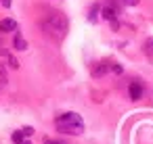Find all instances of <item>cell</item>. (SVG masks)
<instances>
[{
    "mask_svg": "<svg viewBox=\"0 0 153 144\" xmlns=\"http://www.w3.org/2000/svg\"><path fill=\"white\" fill-rule=\"evenodd\" d=\"M44 144H63V142H57V140H46Z\"/></svg>",
    "mask_w": 153,
    "mask_h": 144,
    "instance_id": "cell-14",
    "label": "cell"
},
{
    "mask_svg": "<svg viewBox=\"0 0 153 144\" xmlns=\"http://www.w3.org/2000/svg\"><path fill=\"white\" fill-rule=\"evenodd\" d=\"M40 25H42V32H44L51 40H55V42L65 40L67 29H69L67 17H65L63 13H59V11H51V13H46Z\"/></svg>",
    "mask_w": 153,
    "mask_h": 144,
    "instance_id": "cell-1",
    "label": "cell"
},
{
    "mask_svg": "<svg viewBox=\"0 0 153 144\" xmlns=\"http://www.w3.org/2000/svg\"><path fill=\"white\" fill-rule=\"evenodd\" d=\"M13 46H15L17 50H25V48H27V42L21 38V34H19V32H15V42H13Z\"/></svg>",
    "mask_w": 153,
    "mask_h": 144,
    "instance_id": "cell-7",
    "label": "cell"
},
{
    "mask_svg": "<svg viewBox=\"0 0 153 144\" xmlns=\"http://www.w3.org/2000/svg\"><path fill=\"white\" fill-rule=\"evenodd\" d=\"M107 71L122 73V67H120L117 63H111V61H101V63H97V67L92 69V75H94V77H101V75H105Z\"/></svg>",
    "mask_w": 153,
    "mask_h": 144,
    "instance_id": "cell-3",
    "label": "cell"
},
{
    "mask_svg": "<svg viewBox=\"0 0 153 144\" xmlns=\"http://www.w3.org/2000/svg\"><path fill=\"white\" fill-rule=\"evenodd\" d=\"M21 144H30V142H21Z\"/></svg>",
    "mask_w": 153,
    "mask_h": 144,
    "instance_id": "cell-15",
    "label": "cell"
},
{
    "mask_svg": "<svg viewBox=\"0 0 153 144\" xmlns=\"http://www.w3.org/2000/svg\"><path fill=\"white\" fill-rule=\"evenodd\" d=\"M145 54L153 59V40H147L145 42Z\"/></svg>",
    "mask_w": 153,
    "mask_h": 144,
    "instance_id": "cell-10",
    "label": "cell"
},
{
    "mask_svg": "<svg viewBox=\"0 0 153 144\" xmlns=\"http://www.w3.org/2000/svg\"><path fill=\"white\" fill-rule=\"evenodd\" d=\"M140 2V0H122V4H126V7H136Z\"/></svg>",
    "mask_w": 153,
    "mask_h": 144,
    "instance_id": "cell-11",
    "label": "cell"
},
{
    "mask_svg": "<svg viewBox=\"0 0 153 144\" xmlns=\"http://www.w3.org/2000/svg\"><path fill=\"white\" fill-rule=\"evenodd\" d=\"M99 11H101V9H99V4L90 7V13H88V21H92V23H94V21H97V15H99Z\"/></svg>",
    "mask_w": 153,
    "mask_h": 144,
    "instance_id": "cell-8",
    "label": "cell"
},
{
    "mask_svg": "<svg viewBox=\"0 0 153 144\" xmlns=\"http://www.w3.org/2000/svg\"><path fill=\"white\" fill-rule=\"evenodd\" d=\"M101 13H103V17H105L107 21L113 23V27L117 25V15H120V11H117V7H115L113 0H107V4L101 9Z\"/></svg>",
    "mask_w": 153,
    "mask_h": 144,
    "instance_id": "cell-4",
    "label": "cell"
},
{
    "mask_svg": "<svg viewBox=\"0 0 153 144\" xmlns=\"http://www.w3.org/2000/svg\"><path fill=\"white\" fill-rule=\"evenodd\" d=\"M23 138H27V136L23 134V129H19V132H15V134H13V142H15V144H21V142H23Z\"/></svg>",
    "mask_w": 153,
    "mask_h": 144,
    "instance_id": "cell-9",
    "label": "cell"
},
{
    "mask_svg": "<svg viewBox=\"0 0 153 144\" xmlns=\"http://www.w3.org/2000/svg\"><path fill=\"white\" fill-rule=\"evenodd\" d=\"M0 32H2V34L17 32V23H15L13 19H2V21H0Z\"/></svg>",
    "mask_w": 153,
    "mask_h": 144,
    "instance_id": "cell-6",
    "label": "cell"
},
{
    "mask_svg": "<svg viewBox=\"0 0 153 144\" xmlns=\"http://www.w3.org/2000/svg\"><path fill=\"white\" fill-rule=\"evenodd\" d=\"M55 127L57 132L61 134H69V136H80L84 132V121L78 113L74 111H67V113H61L57 119H55Z\"/></svg>",
    "mask_w": 153,
    "mask_h": 144,
    "instance_id": "cell-2",
    "label": "cell"
},
{
    "mask_svg": "<svg viewBox=\"0 0 153 144\" xmlns=\"http://www.w3.org/2000/svg\"><path fill=\"white\" fill-rule=\"evenodd\" d=\"M9 65H11L13 69H17V67H19V63H17V59H15V57H11V54H9Z\"/></svg>",
    "mask_w": 153,
    "mask_h": 144,
    "instance_id": "cell-12",
    "label": "cell"
},
{
    "mask_svg": "<svg viewBox=\"0 0 153 144\" xmlns=\"http://www.w3.org/2000/svg\"><path fill=\"white\" fill-rule=\"evenodd\" d=\"M143 92H145V86L140 84V79L130 82V86H128V94H130V98H132V100H138V98L143 96Z\"/></svg>",
    "mask_w": 153,
    "mask_h": 144,
    "instance_id": "cell-5",
    "label": "cell"
},
{
    "mask_svg": "<svg viewBox=\"0 0 153 144\" xmlns=\"http://www.w3.org/2000/svg\"><path fill=\"white\" fill-rule=\"evenodd\" d=\"M0 2H2V7H7V9H9V7L13 4V0H0Z\"/></svg>",
    "mask_w": 153,
    "mask_h": 144,
    "instance_id": "cell-13",
    "label": "cell"
}]
</instances>
